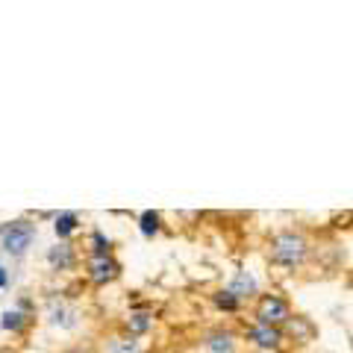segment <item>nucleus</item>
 Instances as JSON below:
<instances>
[{"label": "nucleus", "instance_id": "1", "mask_svg": "<svg viewBox=\"0 0 353 353\" xmlns=\"http://www.w3.org/2000/svg\"><path fill=\"white\" fill-rule=\"evenodd\" d=\"M309 253V241L303 239V233H294V230H283L271 239V262L280 265V268H301L303 259Z\"/></svg>", "mask_w": 353, "mask_h": 353}, {"label": "nucleus", "instance_id": "2", "mask_svg": "<svg viewBox=\"0 0 353 353\" xmlns=\"http://www.w3.org/2000/svg\"><path fill=\"white\" fill-rule=\"evenodd\" d=\"M32 239H36V227L30 224V221H12L3 233H0V245L9 256H24L27 248L32 245Z\"/></svg>", "mask_w": 353, "mask_h": 353}, {"label": "nucleus", "instance_id": "3", "mask_svg": "<svg viewBox=\"0 0 353 353\" xmlns=\"http://www.w3.org/2000/svg\"><path fill=\"white\" fill-rule=\"evenodd\" d=\"M292 318L289 303L280 294H262L256 303V324H268V327H283Z\"/></svg>", "mask_w": 353, "mask_h": 353}, {"label": "nucleus", "instance_id": "4", "mask_svg": "<svg viewBox=\"0 0 353 353\" xmlns=\"http://www.w3.org/2000/svg\"><path fill=\"white\" fill-rule=\"evenodd\" d=\"M283 327H268V324H253L248 330V339L256 345L259 350H277L283 345Z\"/></svg>", "mask_w": 353, "mask_h": 353}, {"label": "nucleus", "instance_id": "5", "mask_svg": "<svg viewBox=\"0 0 353 353\" xmlns=\"http://www.w3.org/2000/svg\"><path fill=\"white\" fill-rule=\"evenodd\" d=\"M118 271L121 268L112 256H92V262H88V277H92V283H97V285L115 280Z\"/></svg>", "mask_w": 353, "mask_h": 353}, {"label": "nucleus", "instance_id": "6", "mask_svg": "<svg viewBox=\"0 0 353 353\" xmlns=\"http://www.w3.org/2000/svg\"><path fill=\"white\" fill-rule=\"evenodd\" d=\"M283 333H289L294 341H309L315 336V324L309 321V318H303V315H292L289 321L283 324Z\"/></svg>", "mask_w": 353, "mask_h": 353}, {"label": "nucleus", "instance_id": "7", "mask_svg": "<svg viewBox=\"0 0 353 353\" xmlns=\"http://www.w3.org/2000/svg\"><path fill=\"white\" fill-rule=\"evenodd\" d=\"M206 350L209 353H233L236 350V336L230 330H215L206 336Z\"/></svg>", "mask_w": 353, "mask_h": 353}, {"label": "nucleus", "instance_id": "8", "mask_svg": "<svg viewBox=\"0 0 353 353\" xmlns=\"http://www.w3.org/2000/svg\"><path fill=\"white\" fill-rule=\"evenodd\" d=\"M227 289H230V292H233V294L239 297V301H245V297H250V294H256V280H253V277H250V274H248V271H239V274H236V277H233V283H230V285H227Z\"/></svg>", "mask_w": 353, "mask_h": 353}, {"label": "nucleus", "instance_id": "9", "mask_svg": "<svg viewBox=\"0 0 353 353\" xmlns=\"http://www.w3.org/2000/svg\"><path fill=\"white\" fill-rule=\"evenodd\" d=\"M48 315H50V321H53V324H59V327H74V318H77L74 309H68L62 301H50Z\"/></svg>", "mask_w": 353, "mask_h": 353}, {"label": "nucleus", "instance_id": "10", "mask_svg": "<svg viewBox=\"0 0 353 353\" xmlns=\"http://www.w3.org/2000/svg\"><path fill=\"white\" fill-rule=\"evenodd\" d=\"M48 262H50V265H53V268H57V271L71 268V262H74L71 245H57V248H50V250H48Z\"/></svg>", "mask_w": 353, "mask_h": 353}, {"label": "nucleus", "instance_id": "11", "mask_svg": "<svg viewBox=\"0 0 353 353\" xmlns=\"http://www.w3.org/2000/svg\"><path fill=\"white\" fill-rule=\"evenodd\" d=\"M77 224H80V218H77L74 212H62V215H57V224H53V230H57L59 239H68L77 230Z\"/></svg>", "mask_w": 353, "mask_h": 353}, {"label": "nucleus", "instance_id": "12", "mask_svg": "<svg viewBox=\"0 0 353 353\" xmlns=\"http://www.w3.org/2000/svg\"><path fill=\"white\" fill-rule=\"evenodd\" d=\"M239 303H241V301H239V297L230 292V289H221V292L215 294V306H218V309H224V312H236Z\"/></svg>", "mask_w": 353, "mask_h": 353}, {"label": "nucleus", "instance_id": "13", "mask_svg": "<svg viewBox=\"0 0 353 353\" xmlns=\"http://www.w3.org/2000/svg\"><path fill=\"white\" fill-rule=\"evenodd\" d=\"M106 353H141V347L136 339H112Z\"/></svg>", "mask_w": 353, "mask_h": 353}, {"label": "nucleus", "instance_id": "14", "mask_svg": "<svg viewBox=\"0 0 353 353\" xmlns=\"http://www.w3.org/2000/svg\"><path fill=\"white\" fill-rule=\"evenodd\" d=\"M139 227H141V233H145V236H157V230H159V215L153 212V209H148V212H141Z\"/></svg>", "mask_w": 353, "mask_h": 353}, {"label": "nucleus", "instance_id": "15", "mask_svg": "<svg viewBox=\"0 0 353 353\" xmlns=\"http://www.w3.org/2000/svg\"><path fill=\"white\" fill-rule=\"evenodd\" d=\"M0 324H3V330H15V333H18V330L24 327V312H21V309H6L3 321H0Z\"/></svg>", "mask_w": 353, "mask_h": 353}, {"label": "nucleus", "instance_id": "16", "mask_svg": "<svg viewBox=\"0 0 353 353\" xmlns=\"http://www.w3.org/2000/svg\"><path fill=\"white\" fill-rule=\"evenodd\" d=\"M148 327H150V315H145V312H136L127 318V330H132V333H145Z\"/></svg>", "mask_w": 353, "mask_h": 353}, {"label": "nucleus", "instance_id": "17", "mask_svg": "<svg viewBox=\"0 0 353 353\" xmlns=\"http://www.w3.org/2000/svg\"><path fill=\"white\" fill-rule=\"evenodd\" d=\"M94 256H109V239H103V233H94Z\"/></svg>", "mask_w": 353, "mask_h": 353}, {"label": "nucleus", "instance_id": "18", "mask_svg": "<svg viewBox=\"0 0 353 353\" xmlns=\"http://www.w3.org/2000/svg\"><path fill=\"white\" fill-rule=\"evenodd\" d=\"M6 283H9V274H6V268H3V265H0V289H3Z\"/></svg>", "mask_w": 353, "mask_h": 353}]
</instances>
